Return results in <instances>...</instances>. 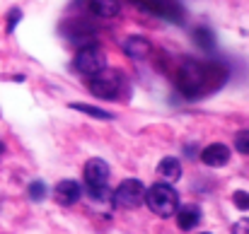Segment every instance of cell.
<instances>
[{
  "instance_id": "cell-11",
  "label": "cell",
  "mask_w": 249,
  "mask_h": 234,
  "mask_svg": "<svg viewBox=\"0 0 249 234\" xmlns=\"http://www.w3.org/2000/svg\"><path fill=\"white\" fill-rule=\"evenodd\" d=\"M63 34L71 39V41H75V44H80V41H89L92 36H94V29L83 22V19H68L66 24H63Z\"/></svg>"
},
{
  "instance_id": "cell-4",
  "label": "cell",
  "mask_w": 249,
  "mask_h": 234,
  "mask_svg": "<svg viewBox=\"0 0 249 234\" xmlns=\"http://www.w3.org/2000/svg\"><path fill=\"white\" fill-rule=\"evenodd\" d=\"M73 66H75L78 73L92 78V75H97L99 70L107 68V56H104V51H102L97 44H87V46H83V49L75 53V63H73Z\"/></svg>"
},
{
  "instance_id": "cell-7",
  "label": "cell",
  "mask_w": 249,
  "mask_h": 234,
  "mask_svg": "<svg viewBox=\"0 0 249 234\" xmlns=\"http://www.w3.org/2000/svg\"><path fill=\"white\" fill-rule=\"evenodd\" d=\"M85 184L89 186V188H107V181H109V164L104 162V159H99V157H94V159H89L87 164H85Z\"/></svg>"
},
{
  "instance_id": "cell-12",
  "label": "cell",
  "mask_w": 249,
  "mask_h": 234,
  "mask_svg": "<svg viewBox=\"0 0 249 234\" xmlns=\"http://www.w3.org/2000/svg\"><path fill=\"white\" fill-rule=\"evenodd\" d=\"M87 5L99 19H111L121 12V0H87Z\"/></svg>"
},
{
  "instance_id": "cell-5",
  "label": "cell",
  "mask_w": 249,
  "mask_h": 234,
  "mask_svg": "<svg viewBox=\"0 0 249 234\" xmlns=\"http://www.w3.org/2000/svg\"><path fill=\"white\" fill-rule=\"evenodd\" d=\"M145 193H148V188L138 179H126L114 191V203L119 208H128L131 210V208H138L141 203H145Z\"/></svg>"
},
{
  "instance_id": "cell-21",
  "label": "cell",
  "mask_w": 249,
  "mask_h": 234,
  "mask_svg": "<svg viewBox=\"0 0 249 234\" xmlns=\"http://www.w3.org/2000/svg\"><path fill=\"white\" fill-rule=\"evenodd\" d=\"M232 234H249V217H242L240 222H235Z\"/></svg>"
},
{
  "instance_id": "cell-8",
  "label": "cell",
  "mask_w": 249,
  "mask_h": 234,
  "mask_svg": "<svg viewBox=\"0 0 249 234\" xmlns=\"http://www.w3.org/2000/svg\"><path fill=\"white\" fill-rule=\"evenodd\" d=\"M124 53L131 58V61H145L150 58L153 53V44L145 39V36H128L124 41Z\"/></svg>"
},
{
  "instance_id": "cell-18",
  "label": "cell",
  "mask_w": 249,
  "mask_h": 234,
  "mask_svg": "<svg viewBox=\"0 0 249 234\" xmlns=\"http://www.w3.org/2000/svg\"><path fill=\"white\" fill-rule=\"evenodd\" d=\"M235 148H237V152L249 155V131H240L235 135Z\"/></svg>"
},
{
  "instance_id": "cell-20",
  "label": "cell",
  "mask_w": 249,
  "mask_h": 234,
  "mask_svg": "<svg viewBox=\"0 0 249 234\" xmlns=\"http://www.w3.org/2000/svg\"><path fill=\"white\" fill-rule=\"evenodd\" d=\"M19 17H22V12H19V10H12V12L7 15V32H15V27H17Z\"/></svg>"
},
{
  "instance_id": "cell-3",
  "label": "cell",
  "mask_w": 249,
  "mask_h": 234,
  "mask_svg": "<svg viewBox=\"0 0 249 234\" xmlns=\"http://www.w3.org/2000/svg\"><path fill=\"white\" fill-rule=\"evenodd\" d=\"M121 82H124V80H121V73L104 68V70H99L97 75L89 78L87 89H89L94 97H99V99H116L119 92H121Z\"/></svg>"
},
{
  "instance_id": "cell-2",
  "label": "cell",
  "mask_w": 249,
  "mask_h": 234,
  "mask_svg": "<svg viewBox=\"0 0 249 234\" xmlns=\"http://www.w3.org/2000/svg\"><path fill=\"white\" fill-rule=\"evenodd\" d=\"M145 203L160 217H172L179 210V196L169 184H153L145 193Z\"/></svg>"
},
{
  "instance_id": "cell-10",
  "label": "cell",
  "mask_w": 249,
  "mask_h": 234,
  "mask_svg": "<svg viewBox=\"0 0 249 234\" xmlns=\"http://www.w3.org/2000/svg\"><path fill=\"white\" fill-rule=\"evenodd\" d=\"M201 162L206 167H225L230 162V150L223 145V143H213L208 145L203 152H201Z\"/></svg>"
},
{
  "instance_id": "cell-14",
  "label": "cell",
  "mask_w": 249,
  "mask_h": 234,
  "mask_svg": "<svg viewBox=\"0 0 249 234\" xmlns=\"http://www.w3.org/2000/svg\"><path fill=\"white\" fill-rule=\"evenodd\" d=\"M198 220H201V210L196 205H186V208L177 210V222L181 230H194L198 225Z\"/></svg>"
},
{
  "instance_id": "cell-9",
  "label": "cell",
  "mask_w": 249,
  "mask_h": 234,
  "mask_svg": "<svg viewBox=\"0 0 249 234\" xmlns=\"http://www.w3.org/2000/svg\"><path fill=\"white\" fill-rule=\"evenodd\" d=\"M80 196H83V188H80V184L73 181V179H66V181H61V184L56 186V201H58L61 205H75V203L80 201Z\"/></svg>"
},
{
  "instance_id": "cell-19",
  "label": "cell",
  "mask_w": 249,
  "mask_h": 234,
  "mask_svg": "<svg viewBox=\"0 0 249 234\" xmlns=\"http://www.w3.org/2000/svg\"><path fill=\"white\" fill-rule=\"evenodd\" d=\"M232 201H235V205H237L240 210H249V193L247 191H235Z\"/></svg>"
},
{
  "instance_id": "cell-6",
  "label": "cell",
  "mask_w": 249,
  "mask_h": 234,
  "mask_svg": "<svg viewBox=\"0 0 249 234\" xmlns=\"http://www.w3.org/2000/svg\"><path fill=\"white\" fill-rule=\"evenodd\" d=\"M136 5H141L145 12L167 22H174V24L184 22V7L179 5V0H136Z\"/></svg>"
},
{
  "instance_id": "cell-17",
  "label": "cell",
  "mask_w": 249,
  "mask_h": 234,
  "mask_svg": "<svg viewBox=\"0 0 249 234\" xmlns=\"http://www.w3.org/2000/svg\"><path fill=\"white\" fill-rule=\"evenodd\" d=\"M27 196L32 201H44L46 198V184L44 181H32L29 188H27Z\"/></svg>"
},
{
  "instance_id": "cell-16",
  "label": "cell",
  "mask_w": 249,
  "mask_h": 234,
  "mask_svg": "<svg viewBox=\"0 0 249 234\" xmlns=\"http://www.w3.org/2000/svg\"><path fill=\"white\" fill-rule=\"evenodd\" d=\"M71 109H75V111H80V114H87V116H94V118H102V121H111V118H114V114H109V111H104V109H99V106H89V104L73 101Z\"/></svg>"
},
{
  "instance_id": "cell-15",
  "label": "cell",
  "mask_w": 249,
  "mask_h": 234,
  "mask_svg": "<svg viewBox=\"0 0 249 234\" xmlns=\"http://www.w3.org/2000/svg\"><path fill=\"white\" fill-rule=\"evenodd\" d=\"M194 41H196L203 51H211V49L215 46V36H213V32H211L208 27H196V29H194Z\"/></svg>"
},
{
  "instance_id": "cell-1",
  "label": "cell",
  "mask_w": 249,
  "mask_h": 234,
  "mask_svg": "<svg viewBox=\"0 0 249 234\" xmlns=\"http://www.w3.org/2000/svg\"><path fill=\"white\" fill-rule=\"evenodd\" d=\"M225 78H228V70L218 63H203V61L184 58L177 68L174 84L184 97L198 99V97L213 92Z\"/></svg>"
},
{
  "instance_id": "cell-22",
  "label": "cell",
  "mask_w": 249,
  "mask_h": 234,
  "mask_svg": "<svg viewBox=\"0 0 249 234\" xmlns=\"http://www.w3.org/2000/svg\"><path fill=\"white\" fill-rule=\"evenodd\" d=\"M201 234H208V232H201Z\"/></svg>"
},
{
  "instance_id": "cell-13",
  "label": "cell",
  "mask_w": 249,
  "mask_h": 234,
  "mask_svg": "<svg viewBox=\"0 0 249 234\" xmlns=\"http://www.w3.org/2000/svg\"><path fill=\"white\" fill-rule=\"evenodd\" d=\"M158 174L165 179V181H179L181 179V164L177 157H165L160 164H158Z\"/></svg>"
}]
</instances>
